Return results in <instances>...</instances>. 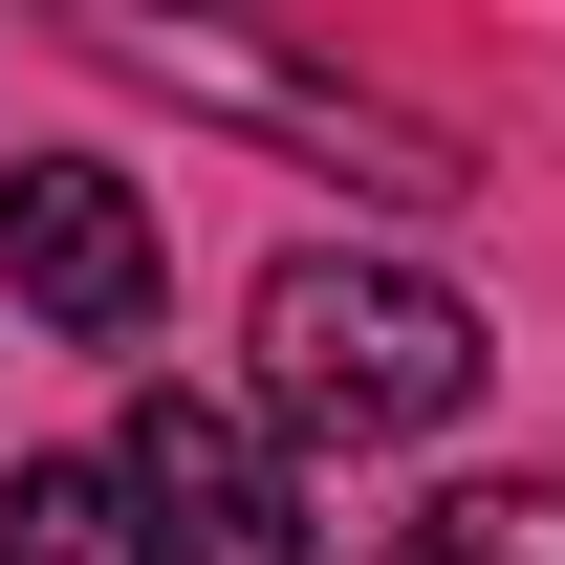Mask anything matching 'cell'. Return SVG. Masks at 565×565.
<instances>
[{
    "mask_svg": "<svg viewBox=\"0 0 565 565\" xmlns=\"http://www.w3.org/2000/svg\"><path fill=\"white\" fill-rule=\"evenodd\" d=\"M262 392L305 435H435V414H479V305L414 262H262Z\"/></svg>",
    "mask_w": 565,
    "mask_h": 565,
    "instance_id": "obj_1",
    "label": "cell"
},
{
    "mask_svg": "<svg viewBox=\"0 0 565 565\" xmlns=\"http://www.w3.org/2000/svg\"><path fill=\"white\" fill-rule=\"evenodd\" d=\"M109 479H131L152 565H305V479H282V435L239 392H131Z\"/></svg>",
    "mask_w": 565,
    "mask_h": 565,
    "instance_id": "obj_2",
    "label": "cell"
},
{
    "mask_svg": "<svg viewBox=\"0 0 565 565\" xmlns=\"http://www.w3.org/2000/svg\"><path fill=\"white\" fill-rule=\"evenodd\" d=\"M0 282H22L66 349H131L174 262H152V196L109 174V152H22V174H0Z\"/></svg>",
    "mask_w": 565,
    "mask_h": 565,
    "instance_id": "obj_3",
    "label": "cell"
},
{
    "mask_svg": "<svg viewBox=\"0 0 565 565\" xmlns=\"http://www.w3.org/2000/svg\"><path fill=\"white\" fill-rule=\"evenodd\" d=\"M0 565H152V522H131L109 457H22L0 479Z\"/></svg>",
    "mask_w": 565,
    "mask_h": 565,
    "instance_id": "obj_4",
    "label": "cell"
},
{
    "mask_svg": "<svg viewBox=\"0 0 565 565\" xmlns=\"http://www.w3.org/2000/svg\"><path fill=\"white\" fill-rule=\"evenodd\" d=\"M392 565H565V479H479V500H435V522H392Z\"/></svg>",
    "mask_w": 565,
    "mask_h": 565,
    "instance_id": "obj_5",
    "label": "cell"
}]
</instances>
